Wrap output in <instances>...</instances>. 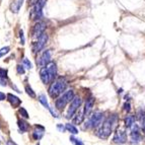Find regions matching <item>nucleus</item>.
Returning a JSON list of instances; mask_svg holds the SVG:
<instances>
[{
    "instance_id": "6ab92c4d",
    "label": "nucleus",
    "mask_w": 145,
    "mask_h": 145,
    "mask_svg": "<svg viewBox=\"0 0 145 145\" xmlns=\"http://www.w3.org/2000/svg\"><path fill=\"white\" fill-rule=\"evenodd\" d=\"M135 123V117L134 116H127L125 119V126L127 128H131V126Z\"/></svg>"
},
{
    "instance_id": "ddd939ff",
    "label": "nucleus",
    "mask_w": 145,
    "mask_h": 145,
    "mask_svg": "<svg viewBox=\"0 0 145 145\" xmlns=\"http://www.w3.org/2000/svg\"><path fill=\"white\" fill-rule=\"evenodd\" d=\"M39 102L41 103L42 105H43L45 108H46L47 110H49V111L51 112V114L53 115V117H55V118H59V116L55 113V111H53V110L50 108V106H49V103H48V99H47L46 95L45 94H40L39 95Z\"/></svg>"
},
{
    "instance_id": "b1692460",
    "label": "nucleus",
    "mask_w": 145,
    "mask_h": 145,
    "mask_svg": "<svg viewBox=\"0 0 145 145\" xmlns=\"http://www.w3.org/2000/svg\"><path fill=\"white\" fill-rule=\"evenodd\" d=\"M22 65L24 66V67L27 68V69H31L33 68V65H31V63L29 62V60L27 58H24V61H22Z\"/></svg>"
},
{
    "instance_id": "f03ea898",
    "label": "nucleus",
    "mask_w": 145,
    "mask_h": 145,
    "mask_svg": "<svg viewBox=\"0 0 145 145\" xmlns=\"http://www.w3.org/2000/svg\"><path fill=\"white\" fill-rule=\"evenodd\" d=\"M115 120H116V117L111 116L108 119H106L104 121V123L102 124V127L97 130V135L102 139H106L111 135L112 131H113V126H114Z\"/></svg>"
},
{
    "instance_id": "c85d7f7f",
    "label": "nucleus",
    "mask_w": 145,
    "mask_h": 145,
    "mask_svg": "<svg viewBox=\"0 0 145 145\" xmlns=\"http://www.w3.org/2000/svg\"><path fill=\"white\" fill-rule=\"evenodd\" d=\"M16 70H17V73H18V74H24V72H25L24 65H17Z\"/></svg>"
},
{
    "instance_id": "72a5a7b5",
    "label": "nucleus",
    "mask_w": 145,
    "mask_h": 145,
    "mask_svg": "<svg viewBox=\"0 0 145 145\" xmlns=\"http://www.w3.org/2000/svg\"><path fill=\"white\" fill-rule=\"evenodd\" d=\"M5 97H6V95H5V94L3 93V92L0 91V101H4Z\"/></svg>"
},
{
    "instance_id": "dca6fc26",
    "label": "nucleus",
    "mask_w": 145,
    "mask_h": 145,
    "mask_svg": "<svg viewBox=\"0 0 145 145\" xmlns=\"http://www.w3.org/2000/svg\"><path fill=\"white\" fill-rule=\"evenodd\" d=\"M93 105H94V99L93 97H89V99H86V103H85V106H84V115L85 116H88L89 113L91 112L92 108H93Z\"/></svg>"
},
{
    "instance_id": "1a4fd4ad",
    "label": "nucleus",
    "mask_w": 145,
    "mask_h": 145,
    "mask_svg": "<svg viewBox=\"0 0 145 145\" xmlns=\"http://www.w3.org/2000/svg\"><path fill=\"white\" fill-rule=\"evenodd\" d=\"M50 61H51V51L50 50H46V51H44V53L42 54L41 57L39 58V61H37V62H38V64L41 67H44V66L48 65Z\"/></svg>"
},
{
    "instance_id": "aec40b11",
    "label": "nucleus",
    "mask_w": 145,
    "mask_h": 145,
    "mask_svg": "<svg viewBox=\"0 0 145 145\" xmlns=\"http://www.w3.org/2000/svg\"><path fill=\"white\" fill-rule=\"evenodd\" d=\"M65 127H66V130H68L71 134H73V135H76V134H78V129L76 128L74 125H72V124H70V123L66 124Z\"/></svg>"
},
{
    "instance_id": "f3484780",
    "label": "nucleus",
    "mask_w": 145,
    "mask_h": 145,
    "mask_svg": "<svg viewBox=\"0 0 145 145\" xmlns=\"http://www.w3.org/2000/svg\"><path fill=\"white\" fill-rule=\"evenodd\" d=\"M84 110H80V111H78V113L76 115H75V117L73 118V124H75V125H79V124H81L83 122V120H84Z\"/></svg>"
},
{
    "instance_id": "2eb2a0df",
    "label": "nucleus",
    "mask_w": 145,
    "mask_h": 145,
    "mask_svg": "<svg viewBox=\"0 0 145 145\" xmlns=\"http://www.w3.org/2000/svg\"><path fill=\"white\" fill-rule=\"evenodd\" d=\"M6 97H7V101L10 103V105H11L12 106H14V108L20 105V103H22V101H20L16 95H14V94H12V93H8L7 95H6Z\"/></svg>"
},
{
    "instance_id": "cd10ccee",
    "label": "nucleus",
    "mask_w": 145,
    "mask_h": 145,
    "mask_svg": "<svg viewBox=\"0 0 145 145\" xmlns=\"http://www.w3.org/2000/svg\"><path fill=\"white\" fill-rule=\"evenodd\" d=\"M7 70L6 69H2V68H0V78H7Z\"/></svg>"
},
{
    "instance_id": "9b49d317",
    "label": "nucleus",
    "mask_w": 145,
    "mask_h": 145,
    "mask_svg": "<svg viewBox=\"0 0 145 145\" xmlns=\"http://www.w3.org/2000/svg\"><path fill=\"white\" fill-rule=\"evenodd\" d=\"M40 78H41V80L43 81V83H45V84H49V83L52 82L51 76H50V74H49L47 66H44V67L41 68V70H40Z\"/></svg>"
},
{
    "instance_id": "423d86ee",
    "label": "nucleus",
    "mask_w": 145,
    "mask_h": 145,
    "mask_svg": "<svg viewBox=\"0 0 145 145\" xmlns=\"http://www.w3.org/2000/svg\"><path fill=\"white\" fill-rule=\"evenodd\" d=\"M127 141V134L124 130L121 129H118L116 130L114 134V137H113V142L117 143V144H123Z\"/></svg>"
},
{
    "instance_id": "4468645a",
    "label": "nucleus",
    "mask_w": 145,
    "mask_h": 145,
    "mask_svg": "<svg viewBox=\"0 0 145 145\" xmlns=\"http://www.w3.org/2000/svg\"><path fill=\"white\" fill-rule=\"evenodd\" d=\"M44 133H45V128L43 126L36 125L35 126V130L33 131V137H34L35 140H40L44 136Z\"/></svg>"
},
{
    "instance_id": "473e14b6",
    "label": "nucleus",
    "mask_w": 145,
    "mask_h": 145,
    "mask_svg": "<svg viewBox=\"0 0 145 145\" xmlns=\"http://www.w3.org/2000/svg\"><path fill=\"white\" fill-rule=\"evenodd\" d=\"M0 85H2V86H6L5 78H0Z\"/></svg>"
},
{
    "instance_id": "412c9836",
    "label": "nucleus",
    "mask_w": 145,
    "mask_h": 145,
    "mask_svg": "<svg viewBox=\"0 0 145 145\" xmlns=\"http://www.w3.org/2000/svg\"><path fill=\"white\" fill-rule=\"evenodd\" d=\"M138 119H139V121H140L142 130L145 132V113L144 112H139V114H138Z\"/></svg>"
},
{
    "instance_id": "a211bd4d",
    "label": "nucleus",
    "mask_w": 145,
    "mask_h": 145,
    "mask_svg": "<svg viewBox=\"0 0 145 145\" xmlns=\"http://www.w3.org/2000/svg\"><path fill=\"white\" fill-rule=\"evenodd\" d=\"M17 125H18V127H20V129L22 132H27V129H29V124L25 121H24V120H18L17 121Z\"/></svg>"
},
{
    "instance_id": "f257e3e1",
    "label": "nucleus",
    "mask_w": 145,
    "mask_h": 145,
    "mask_svg": "<svg viewBox=\"0 0 145 145\" xmlns=\"http://www.w3.org/2000/svg\"><path fill=\"white\" fill-rule=\"evenodd\" d=\"M66 79L64 77H59L58 79L54 80L53 82H51V85L49 87V94L52 99H56L58 97L61 93H62L66 88Z\"/></svg>"
},
{
    "instance_id": "a878e982",
    "label": "nucleus",
    "mask_w": 145,
    "mask_h": 145,
    "mask_svg": "<svg viewBox=\"0 0 145 145\" xmlns=\"http://www.w3.org/2000/svg\"><path fill=\"white\" fill-rule=\"evenodd\" d=\"M9 50H10L9 47H4V48L0 49V58H1V57H3L4 55H6V54L9 52Z\"/></svg>"
},
{
    "instance_id": "0eeeda50",
    "label": "nucleus",
    "mask_w": 145,
    "mask_h": 145,
    "mask_svg": "<svg viewBox=\"0 0 145 145\" xmlns=\"http://www.w3.org/2000/svg\"><path fill=\"white\" fill-rule=\"evenodd\" d=\"M47 41H48V36L47 34H42L41 36L38 38V41L34 44V52H40L42 49L45 47Z\"/></svg>"
},
{
    "instance_id": "5701e85b",
    "label": "nucleus",
    "mask_w": 145,
    "mask_h": 145,
    "mask_svg": "<svg viewBox=\"0 0 145 145\" xmlns=\"http://www.w3.org/2000/svg\"><path fill=\"white\" fill-rule=\"evenodd\" d=\"M70 141H71V143H72L73 145H84V144H83V142L80 140L79 138H75L74 136H71Z\"/></svg>"
},
{
    "instance_id": "20e7f679",
    "label": "nucleus",
    "mask_w": 145,
    "mask_h": 145,
    "mask_svg": "<svg viewBox=\"0 0 145 145\" xmlns=\"http://www.w3.org/2000/svg\"><path fill=\"white\" fill-rule=\"evenodd\" d=\"M104 118L105 117L103 113H94L89 118V120L86 122L85 128H90V129L97 128L99 125H102L104 123Z\"/></svg>"
},
{
    "instance_id": "f704fd0d",
    "label": "nucleus",
    "mask_w": 145,
    "mask_h": 145,
    "mask_svg": "<svg viewBox=\"0 0 145 145\" xmlns=\"http://www.w3.org/2000/svg\"><path fill=\"white\" fill-rule=\"evenodd\" d=\"M6 145H17L15 142H13L12 140H7V142H6Z\"/></svg>"
},
{
    "instance_id": "c9c22d12",
    "label": "nucleus",
    "mask_w": 145,
    "mask_h": 145,
    "mask_svg": "<svg viewBox=\"0 0 145 145\" xmlns=\"http://www.w3.org/2000/svg\"><path fill=\"white\" fill-rule=\"evenodd\" d=\"M37 145H40V144H39V143H38V144H37Z\"/></svg>"
},
{
    "instance_id": "4be33fe9",
    "label": "nucleus",
    "mask_w": 145,
    "mask_h": 145,
    "mask_svg": "<svg viewBox=\"0 0 145 145\" xmlns=\"http://www.w3.org/2000/svg\"><path fill=\"white\" fill-rule=\"evenodd\" d=\"M22 1L24 0H18V1H16V3H13V4L11 5V10L13 12H17L18 10H20V6H22Z\"/></svg>"
},
{
    "instance_id": "2f4dec72",
    "label": "nucleus",
    "mask_w": 145,
    "mask_h": 145,
    "mask_svg": "<svg viewBox=\"0 0 145 145\" xmlns=\"http://www.w3.org/2000/svg\"><path fill=\"white\" fill-rule=\"evenodd\" d=\"M57 129H58L60 132H64L65 129H66V127H64V126L61 125V124H58V125H57Z\"/></svg>"
},
{
    "instance_id": "9d476101",
    "label": "nucleus",
    "mask_w": 145,
    "mask_h": 145,
    "mask_svg": "<svg viewBox=\"0 0 145 145\" xmlns=\"http://www.w3.org/2000/svg\"><path fill=\"white\" fill-rule=\"evenodd\" d=\"M131 140L133 143H137L141 140V135L139 132V128H138L137 124L134 123L131 126Z\"/></svg>"
},
{
    "instance_id": "c756f323",
    "label": "nucleus",
    "mask_w": 145,
    "mask_h": 145,
    "mask_svg": "<svg viewBox=\"0 0 145 145\" xmlns=\"http://www.w3.org/2000/svg\"><path fill=\"white\" fill-rule=\"evenodd\" d=\"M20 44L24 45V31H22V29L20 31Z\"/></svg>"
},
{
    "instance_id": "bb28decb",
    "label": "nucleus",
    "mask_w": 145,
    "mask_h": 145,
    "mask_svg": "<svg viewBox=\"0 0 145 145\" xmlns=\"http://www.w3.org/2000/svg\"><path fill=\"white\" fill-rule=\"evenodd\" d=\"M20 115L24 117V118H25V119H29V113H27V110L24 109V108H20Z\"/></svg>"
},
{
    "instance_id": "39448f33",
    "label": "nucleus",
    "mask_w": 145,
    "mask_h": 145,
    "mask_svg": "<svg viewBox=\"0 0 145 145\" xmlns=\"http://www.w3.org/2000/svg\"><path fill=\"white\" fill-rule=\"evenodd\" d=\"M81 103H82V101H81V99H80L79 97H74V99L71 101L70 106L68 108L67 115H66V117H67L68 119L72 118V117L76 114V112L79 110L80 106H81Z\"/></svg>"
},
{
    "instance_id": "393cba45",
    "label": "nucleus",
    "mask_w": 145,
    "mask_h": 145,
    "mask_svg": "<svg viewBox=\"0 0 145 145\" xmlns=\"http://www.w3.org/2000/svg\"><path fill=\"white\" fill-rule=\"evenodd\" d=\"M25 91H27V93L29 94L31 97H36V93L34 92V90L31 89V87L29 86V85H27L25 86Z\"/></svg>"
},
{
    "instance_id": "6e6552de",
    "label": "nucleus",
    "mask_w": 145,
    "mask_h": 145,
    "mask_svg": "<svg viewBox=\"0 0 145 145\" xmlns=\"http://www.w3.org/2000/svg\"><path fill=\"white\" fill-rule=\"evenodd\" d=\"M46 29V24L42 22H37L35 24L33 31H31V35H33V38H39L42 34H44V31Z\"/></svg>"
},
{
    "instance_id": "f8f14e48",
    "label": "nucleus",
    "mask_w": 145,
    "mask_h": 145,
    "mask_svg": "<svg viewBox=\"0 0 145 145\" xmlns=\"http://www.w3.org/2000/svg\"><path fill=\"white\" fill-rule=\"evenodd\" d=\"M46 1L47 0H38L35 5V14H36V17L37 18H40L42 17V10H43L44 6L46 5Z\"/></svg>"
},
{
    "instance_id": "7ed1b4c3",
    "label": "nucleus",
    "mask_w": 145,
    "mask_h": 145,
    "mask_svg": "<svg viewBox=\"0 0 145 145\" xmlns=\"http://www.w3.org/2000/svg\"><path fill=\"white\" fill-rule=\"evenodd\" d=\"M73 99H74V91H73L72 89L67 90V91L64 92V93L56 101V103H55L56 108L58 110H63L67 106V104H69Z\"/></svg>"
},
{
    "instance_id": "7c9ffc66",
    "label": "nucleus",
    "mask_w": 145,
    "mask_h": 145,
    "mask_svg": "<svg viewBox=\"0 0 145 145\" xmlns=\"http://www.w3.org/2000/svg\"><path fill=\"white\" fill-rule=\"evenodd\" d=\"M124 111H126L127 112V113H129V112H130V104H129V103H126L125 105H124Z\"/></svg>"
}]
</instances>
